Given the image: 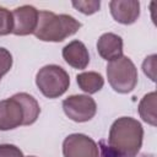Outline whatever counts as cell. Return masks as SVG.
Masks as SVG:
<instances>
[{
    "mask_svg": "<svg viewBox=\"0 0 157 157\" xmlns=\"http://www.w3.org/2000/svg\"><path fill=\"white\" fill-rule=\"evenodd\" d=\"M72 6L85 15H92L99 10V1H72Z\"/></svg>",
    "mask_w": 157,
    "mask_h": 157,
    "instance_id": "2e32d148",
    "label": "cell"
},
{
    "mask_svg": "<svg viewBox=\"0 0 157 157\" xmlns=\"http://www.w3.org/2000/svg\"><path fill=\"white\" fill-rule=\"evenodd\" d=\"M64 157H99L97 144L85 134H71L63 142Z\"/></svg>",
    "mask_w": 157,
    "mask_h": 157,
    "instance_id": "8992f818",
    "label": "cell"
},
{
    "mask_svg": "<svg viewBox=\"0 0 157 157\" xmlns=\"http://www.w3.org/2000/svg\"><path fill=\"white\" fill-rule=\"evenodd\" d=\"M36 85L47 98H58L69 88L70 76L59 65H45L37 72Z\"/></svg>",
    "mask_w": 157,
    "mask_h": 157,
    "instance_id": "277c9868",
    "label": "cell"
},
{
    "mask_svg": "<svg viewBox=\"0 0 157 157\" xmlns=\"http://www.w3.org/2000/svg\"><path fill=\"white\" fill-rule=\"evenodd\" d=\"M11 66H12L11 53L7 49L0 47V75L4 76L5 74H7L11 69Z\"/></svg>",
    "mask_w": 157,
    "mask_h": 157,
    "instance_id": "e0dca14e",
    "label": "cell"
},
{
    "mask_svg": "<svg viewBox=\"0 0 157 157\" xmlns=\"http://www.w3.org/2000/svg\"><path fill=\"white\" fill-rule=\"evenodd\" d=\"M64 60L74 69L83 70L88 66L90 54L86 45L81 40H72L63 48Z\"/></svg>",
    "mask_w": 157,
    "mask_h": 157,
    "instance_id": "30bf717a",
    "label": "cell"
},
{
    "mask_svg": "<svg viewBox=\"0 0 157 157\" xmlns=\"http://www.w3.org/2000/svg\"><path fill=\"white\" fill-rule=\"evenodd\" d=\"M155 69H156V55L152 54L150 56H147L142 64V70L145 72V75H147L152 81H155Z\"/></svg>",
    "mask_w": 157,
    "mask_h": 157,
    "instance_id": "d6986e66",
    "label": "cell"
},
{
    "mask_svg": "<svg viewBox=\"0 0 157 157\" xmlns=\"http://www.w3.org/2000/svg\"><path fill=\"white\" fill-rule=\"evenodd\" d=\"M99 147L102 150V156L101 157H119L108 145H105L104 141H101L99 142Z\"/></svg>",
    "mask_w": 157,
    "mask_h": 157,
    "instance_id": "ffe728a7",
    "label": "cell"
},
{
    "mask_svg": "<svg viewBox=\"0 0 157 157\" xmlns=\"http://www.w3.org/2000/svg\"><path fill=\"white\" fill-rule=\"evenodd\" d=\"M39 11L31 5H22L12 11L13 28L12 33L16 36H28L36 31L38 23Z\"/></svg>",
    "mask_w": 157,
    "mask_h": 157,
    "instance_id": "ba28073f",
    "label": "cell"
},
{
    "mask_svg": "<svg viewBox=\"0 0 157 157\" xmlns=\"http://www.w3.org/2000/svg\"><path fill=\"white\" fill-rule=\"evenodd\" d=\"M81 23L70 15H56L52 11H39L38 23L33 34L43 42H63L75 34Z\"/></svg>",
    "mask_w": 157,
    "mask_h": 157,
    "instance_id": "7a4b0ae2",
    "label": "cell"
},
{
    "mask_svg": "<svg viewBox=\"0 0 157 157\" xmlns=\"http://www.w3.org/2000/svg\"><path fill=\"white\" fill-rule=\"evenodd\" d=\"M15 96L21 102V104L23 107V110H25V124L23 125L33 124L40 114V107L38 104V102L36 101L34 97H32L31 94L25 93V92L16 93Z\"/></svg>",
    "mask_w": 157,
    "mask_h": 157,
    "instance_id": "4fadbf2b",
    "label": "cell"
},
{
    "mask_svg": "<svg viewBox=\"0 0 157 157\" xmlns=\"http://www.w3.org/2000/svg\"><path fill=\"white\" fill-rule=\"evenodd\" d=\"M25 124V110L21 102L13 94L0 101V130H12Z\"/></svg>",
    "mask_w": 157,
    "mask_h": 157,
    "instance_id": "52a82bcc",
    "label": "cell"
},
{
    "mask_svg": "<svg viewBox=\"0 0 157 157\" xmlns=\"http://www.w3.org/2000/svg\"><path fill=\"white\" fill-rule=\"evenodd\" d=\"M27 157H36V156H27Z\"/></svg>",
    "mask_w": 157,
    "mask_h": 157,
    "instance_id": "7402d4cb",
    "label": "cell"
},
{
    "mask_svg": "<svg viewBox=\"0 0 157 157\" xmlns=\"http://www.w3.org/2000/svg\"><path fill=\"white\" fill-rule=\"evenodd\" d=\"M0 157H25L22 151L11 144L0 145Z\"/></svg>",
    "mask_w": 157,
    "mask_h": 157,
    "instance_id": "ac0fdd59",
    "label": "cell"
},
{
    "mask_svg": "<svg viewBox=\"0 0 157 157\" xmlns=\"http://www.w3.org/2000/svg\"><path fill=\"white\" fill-rule=\"evenodd\" d=\"M109 9L113 18L123 25H131L140 16V2L135 0H113Z\"/></svg>",
    "mask_w": 157,
    "mask_h": 157,
    "instance_id": "9c48e42d",
    "label": "cell"
},
{
    "mask_svg": "<svg viewBox=\"0 0 157 157\" xmlns=\"http://www.w3.org/2000/svg\"><path fill=\"white\" fill-rule=\"evenodd\" d=\"M12 28H13L12 12L0 6V36H6L9 33H12Z\"/></svg>",
    "mask_w": 157,
    "mask_h": 157,
    "instance_id": "9a60e30c",
    "label": "cell"
},
{
    "mask_svg": "<svg viewBox=\"0 0 157 157\" xmlns=\"http://www.w3.org/2000/svg\"><path fill=\"white\" fill-rule=\"evenodd\" d=\"M144 139L141 123L131 117L118 118L110 126L108 146L119 157H136Z\"/></svg>",
    "mask_w": 157,
    "mask_h": 157,
    "instance_id": "6da1fadb",
    "label": "cell"
},
{
    "mask_svg": "<svg viewBox=\"0 0 157 157\" xmlns=\"http://www.w3.org/2000/svg\"><path fill=\"white\" fill-rule=\"evenodd\" d=\"M107 77L109 85L115 92L129 93L137 83V69L130 58L121 55L108 63Z\"/></svg>",
    "mask_w": 157,
    "mask_h": 157,
    "instance_id": "3957f363",
    "label": "cell"
},
{
    "mask_svg": "<svg viewBox=\"0 0 157 157\" xmlns=\"http://www.w3.org/2000/svg\"><path fill=\"white\" fill-rule=\"evenodd\" d=\"M139 114L145 123L156 126V92L144 96L139 104Z\"/></svg>",
    "mask_w": 157,
    "mask_h": 157,
    "instance_id": "5bb4252c",
    "label": "cell"
},
{
    "mask_svg": "<svg viewBox=\"0 0 157 157\" xmlns=\"http://www.w3.org/2000/svg\"><path fill=\"white\" fill-rule=\"evenodd\" d=\"M76 81H77L78 87L83 92H86L88 94L98 92L99 90H102V87L104 85L103 76L101 74H98V72H94V71L78 74L76 76Z\"/></svg>",
    "mask_w": 157,
    "mask_h": 157,
    "instance_id": "7c38bea8",
    "label": "cell"
},
{
    "mask_svg": "<svg viewBox=\"0 0 157 157\" xmlns=\"http://www.w3.org/2000/svg\"><path fill=\"white\" fill-rule=\"evenodd\" d=\"M141 157H151V156H146V155H144V156H141Z\"/></svg>",
    "mask_w": 157,
    "mask_h": 157,
    "instance_id": "44dd1931",
    "label": "cell"
},
{
    "mask_svg": "<svg viewBox=\"0 0 157 157\" xmlns=\"http://www.w3.org/2000/svg\"><path fill=\"white\" fill-rule=\"evenodd\" d=\"M63 109L69 119L76 123H85L96 115L97 104L87 94H74L63 101Z\"/></svg>",
    "mask_w": 157,
    "mask_h": 157,
    "instance_id": "5b68a950",
    "label": "cell"
},
{
    "mask_svg": "<svg viewBox=\"0 0 157 157\" xmlns=\"http://www.w3.org/2000/svg\"><path fill=\"white\" fill-rule=\"evenodd\" d=\"M98 54L107 61H113L123 55V39L115 33H104L97 42Z\"/></svg>",
    "mask_w": 157,
    "mask_h": 157,
    "instance_id": "8fae6325",
    "label": "cell"
},
{
    "mask_svg": "<svg viewBox=\"0 0 157 157\" xmlns=\"http://www.w3.org/2000/svg\"><path fill=\"white\" fill-rule=\"evenodd\" d=\"M1 77H2V76H1V75H0V80H1Z\"/></svg>",
    "mask_w": 157,
    "mask_h": 157,
    "instance_id": "603a6c76",
    "label": "cell"
}]
</instances>
